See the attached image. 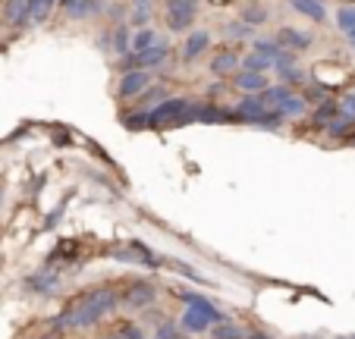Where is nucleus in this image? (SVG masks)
Segmentation results:
<instances>
[{
  "label": "nucleus",
  "mask_w": 355,
  "mask_h": 339,
  "mask_svg": "<svg viewBox=\"0 0 355 339\" xmlns=\"http://www.w3.org/2000/svg\"><path fill=\"white\" fill-rule=\"evenodd\" d=\"M116 293L114 289H92V293L79 295L76 302H69L67 308L57 318V327H67V330H88V327L101 324L110 311L116 308Z\"/></svg>",
  "instance_id": "obj_1"
},
{
  "label": "nucleus",
  "mask_w": 355,
  "mask_h": 339,
  "mask_svg": "<svg viewBox=\"0 0 355 339\" xmlns=\"http://www.w3.org/2000/svg\"><path fill=\"white\" fill-rule=\"evenodd\" d=\"M189 107H192V101H189V98H164L161 104H155L151 110H148V116H151V126H164V123L186 120Z\"/></svg>",
  "instance_id": "obj_2"
},
{
  "label": "nucleus",
  "mask_w": 355,
  "mask_h": 339,
  "mask_svg": "<svg viewBox=\"0 0 355 339\" xmlns=\"http://www.w3.org/2000/svg\"><path fill=\"white\" fill-rule=\"evenodd\" d=\"M155 299H157V293H155V286H151L148 279H132V283L126 286V293H123V305L132 308V311L155 305Z\"/></svg>",
  "instance_id": "obj_3"
},
{
  "label": "nucleus",
  "mask_w": 355,
  "mask_h": 339,
  "mask_svg": "<svg viewBox=\"0 0 355 339\" xmlns=\"http://www.w3.org/2000/svg\"><path fill=\"white\" fill-rule=\"evenodd\" d=\"M198 13V3H186V0H167V26L173 32H186L195 22Z\"/></svg>",
  "instance_id": "obj_4"
},
{
  "label": "nucleus",
  "mask_w": 355,
  "mask_h": 339,
  "mask_svg": "<svg viewBox=\"0 0 355 339\" xmlns=\"http://www.w3.org/2000/svg\"><path fill=\"white\" fill-rule=\"evenodd\" d=\"M167 60V44H161L157 41L155 47H148V51H139V53H132L129 57L126 53V63H123V69H155V67H161V63Z\"/></svg>",
  "instance_id": "obj_5"
},
{
  "label": "nucleus",
  "mask_w": 355,
  "mask_h": 339,
  "mask_svg": "<svg viewBox=\"0 0 355 339\" xmlns=\"http://www.w3.org/2000/svg\"><path fill=\"white\" fill-rule=\"evenodd\" d=\"M114 258L123 261V264H145V267H157V264H161V258H157L155 252H148L145 242H129L126 248H116Z\"/></svg>",
  "instance_id": "obj_6"
},
{
  "label": "nucleus",
  "mask_w": 355,
  "mask_h": 339,
  "mask_svg": "<svg viewBox=\"0 0 355 339\" xmlns=\"http://www.w3.org/2000/svg\"><path fill=\"white\" fill-rule=\"evenodd\" d=\"M145 88H148V73H141V69H129V73H123L120 85H116V94H120L123 101H129V98H141Z\"/></svg>",
  "instance_id": "obj_7"
},
{
  "label": "nucleus",
  "mask_w": 355,
  "mask_h": 339,
  "mask_svg": "<svg viewBox=\"0 0 355 339\" xmlns=\"http://www.w3.org/2000/svg\"><path fill=\"white\" fill-rule=\"evenodd\" d=\"M268 110V107H264V101H261V94H245V98L239 101V104H236V116H239V120H245V123H252L255 120V116H261V113Z\"/></svg>",
  "instance_id": "obj_8"
},
{
  "label": "nucleus",
  "mask_w": 355,
  "mask_h": 339,
  "mask_svg": "<svg viewBox=\"0 0 355 339\" xmlns=\"http://www.w3.org/2000/svg\"><path fill=\"white\" fill-rule=\"evenodd\" d=\"M277 44L286 47V51H305L311 44V35L299 32V28H280L277 32Z\"/></svg>",
  "instance_id": "obj_9"
},
{
  "label": "nucleus",
  "mask_w": 355,
  "mask_h": 339,
  "mask_svg": "<svg viewBox=\"0 0 355 339\" xmlns=\"http://www.w3.org/2000/svg\"><path fill=\"white\" fill-rule=\"evenodd\" d=\"M28 7H32V0H7V3H3V19H7V26H22V22H28Z\"/></svg>",
  "instance_id": "obj_10"
},
{
  "label": "nucleus",
  "mask_w": 355,
  "mask_h": 339,
  "mask_svg": "<svg viewBox=\"0 0 355 339\" xmlns=\"http://www.w3.org/2000/svg\"><path fill=\"white\" fill-rule=\"evenodd\" d=\"M180 327L189 333H205L211 327V318L205 311H198V308H186V314L180 318Z\"/></svg>",
  "instance_id": "obj_11"
},
{
  "label": "nucleus",
  "mask_w": 355,
  "mask_h": 339,
  "mask_svg": "<svg viewBox=\"0 0 355 339\" xmlns=\"http://www.w3.org/2000/svg\"><path fill=\"white\" fill-rule=\"evenodd\" d=\"M293 7L315 22H327V7H324V0H293Z\"/></svg>",
  "instance_id": "obj_12"
},
{
  "label": "nucleus",
  "mask_w": 355,
  "mask_h": 339,
  "mask_svg": "<svg viewBox=\"0 0 355 339\" xmlns=\"http://www.w3.org/2000/svg\"><path fill=\"white\" fill-rule=\"evenodd\" d=\"M236 69H239V57H236L233 51H220L214 60H211V73L214 76H230V73H236Z\"/></svg>",
  "instance_id": "obj_13"
},
{
  "label": "nucleus",
  "mask_w": 355,
  "mask_h": 339,
  "mask_svg": "<svg viewBox=\"0 0 355 339\" xmlns=\"http://www.w3.org/2000/svg\"><path fill=\"white\" fill-rule=\"evenodd\" d=\"M208 44H211L208 32H192L189 35V41H186V47H182V57H186V60H195L198 53L208 51Z\"/></svg>",
  "instance_id": "obj_14"
},
{
  "label": "nucleus",
  "mask_w": 355,
  "mask_h": 339,
  "mask_svg": "<svg viewBox=\"0 0 355 339\" xmlns=\"http://www.w3.org/2000/svg\"><path fill=\"white\" fill-rule=\"evenodd\" d=\"M236 85H239L245 94H255V92H264V88H268V79H264V73H239L236 76Z\"/></svg>",
  "instance_id": "obj_15"
},
{
  "label": "nucleus",
  "mask_w": 355,
  "mask_h": 339,
  "mask_svg": "<svg viewBox=\"0 0 355 339\" xmlns=\"http://www.w3.org/2000/svg\"><path fill=\"white\" fill-rule=\"evenodd\" d=\"M26 286L32 289V293H38V295H47V293H54V289L60 286V279H57L54 273H38V277L28 279Z\"/></svg>",
  "instance_id": "obj_16"
},
{
  "label": "nucleus",
  "mask_w": 355,
  "mask_h": 339,
  "mask_svg": "<svg viewBox=\"0 0 355 339\" xmlns=\"http://www.w3.org/2000/svg\"><path fill=\"white\" fill-rule=\"evenodd\" d=\"M239 67H242V73H268L270 67H274V63L268 60V57H261V53H248L245 60H239Z\"/></svg>",
  "instance_id": "obj_17"
},
{
  "label": "nucleus",
  "mask_w": 355,
  "mask_h": 339,
  "mask_svg": "<svg viewBox=\"0 0 355 339\" xmlns=\"http://www.w3.org/2000/svg\"><path fill=\"white\" fill-rule=\"evenodd\" d=\"M277 110H280L283 116H305V110H309V104H305V94H293V98L283 101Z\"/></svg>",
  "instance_id": "obj_18"
},
{
  "label": "nucleus",
  "mask_w": 355,
  "mask_h": 339,
  "mask_svg": "<svg viewBox=\"0 0 355 339\" xmlns=\"http://www.w3.org/2000/svg\"><path fill=\"white\" fill-rule=\"evenodd\" d=\"M283 120H286V116H283L280 110H264L261 116H255V120H252V126H258V129H280Z\"/></svg>",
  "instance_id": "obj_19"
},
{
  "label": "nucleus",
  "mask_w": 355,
  "mask_h": 339,
  "mask_svg": "<svg viewBox=\"0 0 355 339\" xmlns=\"http://www.w3.org/2000/svg\"><path fill=\"white\" fill-rule=\"evenodd\" d=\"M155 44H157V35H155V28H141V32L135 35L132 41H129V47H132V53L148 51V47H155Z\"/></svg>",
  "instance_id": "obj_20"
},
{
  "label": "nucleus",
  "mask_w": 355,
  "mask_h": 339,
  "mask_svg": "<svg viewBox=\"0 0 355 339\" xmlns=\"http://www.w3.org/2000/svg\"><path fill=\"white\" fill-rule=\"evenodd\" d=\"M352 129H355V120H349V116H336V120L327 123V132L334 135V139H346Z\"/></svg>",
  "instance_id": "obj_21"
},
{
  "label": "nucleus",
  "mask_w": 355,
  "mask_h": 339,
  "mask_svg": "<svg viewBox=\"0 0 355 339\" xmlns=\"http://www.w3.org/2000/svg\"><path fill=\"white\" fill-rule=\"evenodd\" d=\"M242 336H245V333H242L236 324H230V320L214 324V330H211V339H242Z\"/></svg>",
  "instance_id": "obj_22"
},
{
  "label": "nucleus",
  "mask_w": 355,
  "mask_h": 339,
  "mask_svg": "<svg viewBox=\"0 0 355 339\" xmlns=\"http://www.w3.org/2000/svg\"><path fill=\"white\" fill-rule=\"evenodd\" d=\"M51 7H54V0H32V7H28V19L38 26V22L47 19V13H51Z\"/></svg>",
  "instance_id": "obj_23"
},
{
  "label": "nucleus",
  "mask_w": 355,
  "mask_h": 339,
  "mask_svg": "<svg viewBox=\"0 0 355 339\" xmlns=\"http://www.w3.org/2000/svg\"><path fill=\"white\" fill-rule=\"evenodd\" d=\"M334 116H336V104L334 101H321V107L315 110V126H327Z\"/></svg>",
  "instance_id": "obj_24"
},
{
  "label": "nucleus",
  "mask_w": 355,
  "mask_h": 339,
  "mask_svg": "<svg viewBox=\"0 0 355 339\" xmlns=\"http://www.w3.org/2000/svg\"><path fill=\"white\" fill-rule=\"evenodd\" d=\"M277 73H280L283 85H305V73L295 67H277Z\"/></svg>",
  "instance_id": "obj_25"
},
{
  "label": "nucleus",
  "mask_w": 355,
  "mask_h": 339,
  "mask_svg": "<svg viewBox=\"0 0 355 339\" xmlns=\"http://www.w3.org/2000/svg\"><path fill=\"white\" fill-rule=\"evenodd\" d=\"M336 26H340L346 35H352L355 32V7H340V13H336Z\"/></svg>",
  "instance_id": "obj_26"
},
{
  "label": "nucleus",
  "mask_w": 355,
  "mask_h": 339,
  "mask_svg": "<svg viewBox=\"0 0 355 339\" xmlns=\"http://www.w3.org/2000/svg\"><path fill=\"white\" fill-rule=\"evenodd\" d=\"M280 51H283V47H280V44H274V41H255V53L268 57L270 63H274L277 57H280Z\"/></svg>",
  "instance_id": "obj_27"
},
{
  "label": "nucleus",
  "mask_w": 355,
  "mask_h": 339,
  "mask_svg": "<svg viewBox=\"0 0 355 339\" xmlns=\"http://www.w3.org/2000/svg\"><path fill=\"white\" fill-rule=\"evenodd\" d=\"M242 22H245V26H264V22H268V13H264L261 7H248L245 13H242Z\"/></svg>",
  "instance_id": "obj_28"
},
{
  "label": "nucleus",
  "mask_w": 355,
  "mask_h": 339,
  "mask_svg": "<svg viewBox=\"0 0 355 339\" xmlns=\"http://www.w3.org/2000/svg\"><path fill=\"white\" fill-rule=\"evenodd\" d=\"M63 7L69 16H85L92 10V0H63Z\"/></svg>",
  "instance_id": "obj_29"
},
{
  "label": "nucleus",
  "mask_w": 355,
  "mask_h": 339,
  "mask_svg": "<svg viewBox=\"0 0 355 339\" xmlns=\"http://www.w3.org/2000/svg\"><path fill=\"white\" fill-rule=\"evenodd\" d=\"M114 41H116V53H123V57H126L129 53V28L126 26H116V32H114Z\"/></svg>",
  "instance_id": "obj_30"
},
{
  "label": "nucleus",
  "mask_w": 355,
  "mask_h": 339,
  "mask_svg": "<svg viewBox=\"0 0 355 339\" xmlns=\"http://www.w3.org/2000/svg\"><path fill=\"white\" fill-rule=\"evenodd\" d=\"M126 123L129 129H145V126H151V116H148V113H132V116H126Z\"/></svg>",
  "instance_id": "obj_31"
},
{
  "label": "nucleus",
  "mask_w": 355,
  "mask_h": 339,
  "mask_svg": "<svg viewBox=\"0 0 355 339\" xmlns=\"http://www.w3.org/2000/svg\"><path fill=\"white\" fill-rule=\"evenodd\" d=\"M155 339H180V327L161 324V327H157V333H155Z\"/></svg>",
  "instance_id": "obj_32"
},
{
  "label": "nucleus",
  "mask_w": 355,
  "mask_h": 339,
  "mask_svg": "<svg viewBox=\"0 0 355 339\" xmlns=\"http://www.w3.org/2000/svg\"><path fill=\"white\" fill-rule=\"evenodd\" d=\"M340 116H349V120H355V98H352V94H346V98H343Z\"/></svg>",
  "instance_id": "obj_33"
},
{
  "label": "nucleus",
  "mask_w": 355,
  "mask_h": 339,
  "mask_svg": "<svg viewBox=\"0 0 355 339\" xmlns=\"http://www.w3.org/2000/svg\"><path fill=\"white\" fill-rule=\"evenodd\" d=\"M120 336H123V339H145V336L139 333V327H123Z\"/></svg>",
  "instance_id": "obj_34"
},
{
  "label": "nucleus",
  "mask_w": 355,
  "mask_h": 339,
  "mask_svg": "<svg viewBox=\"0 0 355 339\" xmlns=\"http://www.w3.org/2000/svg\"><path fill=\"white\" fill-rule=\"evenodd\" d=\"M248 339H270V336H268V333H252Z\"/></svg>",
  "instance_id": "obj_35"
},
{
  "label": "nucleus",
  "mask_w": 355,
  "mask_h": 339,
  "mask_svg": "<svg viewBox=\"0 0 355 339\" xmlns=\"http://www.w3.org/2000/svg\"><path fill=\"white\" fill-rule=\"evenodd\" d=\"M346 141H349V145H355V129H352V132L346 135Z\"/></svg>",
  "instance_id": "obj_36"
},
{
  "label": "nucleus",
  "mask_w": 355,
  "mask_h": 339,
  "mask_svg": "<svg viewBox=\"0 0 355 339\" xmlns=\"http://www.w3.org/2000/svg\"><path fill=\"white\" fill-rule=\"evenodd\" d=\"M104 339H123V336H120V333H114V336H104Z\"/></svg>",
  "instance_id": "obj_37"
},
{
  "label": "nucleus",
  "mask_w": 355,
  "mask_h": 339,
  "mask_svg": "<svg viewBox=\"0 0 355 339\" xmlns=\"http://www.w3.org/2000/svg\"><path fill=\"white\" fill-rule=\"evenodd\" d=\"M186 3H198V0H186Z\"/></svg>",
  "instance_id": "obj_38"
},
{
  "label": "nucleus",
  "mask_w": 355,
  "mask_h": 339,
  "mask_svg": "<svg viewBox=\"0 0 355 339\" xmlns=\"http://www.w3.org/2000/svg\"><path fill=\"white\" fill-rule=\"evenodd\" d=\"M349 38H352V41H355V32H352V35H349Z\"/></svg>",
  "instance_id": "obj_39"
},
{
  "label": "nucleus",
  "mask_w": 355,
  "mask_h": 339,
  "mask_svg": "<svg viewBox=\"0 0 355 339\" xmlns=\"http://www.w3.org/2000/svg\"><path fill=\"white\" fill-rule=\"evenodd\" d=\"M352 98H355V94H352Z\"/></svg>",
  "instance_id": "obj_40"
}]
</instances>
